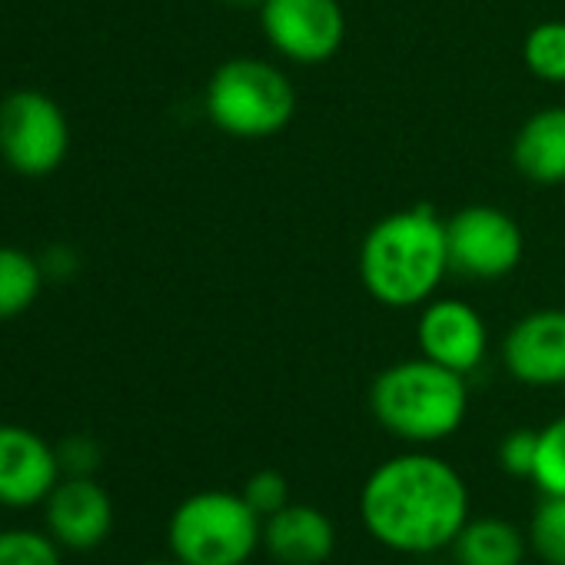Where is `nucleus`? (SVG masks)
I'll use <instances>...</instances> for the list:
<instances>
[{
  "label": "nucleus",
  "mask_w": 565,
  "mask_h": 565,
  "mask_svg": "<svg viewBox=\"0 0 565 565\" xmlns=\"http://www.w3.org/2000/svg\"><path fill=\"white\" fill-rule=\"evenodd\" d=\"M360 519L380 545L429 555L449 548L469 522V489L443 456L399 452L366 476Z\"/></svg>",
  "instance_id": "obj_1"
},
{
  "label": "nucleus",
  "mask_w": 565,
  "mask_h": 565,
  "mask_svg": "<svg viewBox=\"0 0 565 565\" xmlns=\"http://www.w3.org/2000/svg\"><path fill=\"white\" fill-rule=\"evenodd\" d=\"M449 269L446 220L426 203L386 213L360 243L363 290L390 310L429 303Z\"/></svg>",
  "instance_id": "obj_2"
},
{
  "label": "nucleus",
  "mask_w": 565,
  "mask_h": 565,
  "mask_svg": "<svg viewBox=\"0 0 565 565\" xmlns=\"http://www.w3.org/2000/svg\"><path fill=\"white\" fill-rule=\"evenodd\" d=\"M370 409L376 423L403 443L423 446L449 439L469 413L466 376L426 356L393 363L373 380Z\"/></svg>",
  "instance_id": "obj_3"
},
{
  "label": "nucleus",
  "mask_w": 565,
  "mask_h": 565,
  "mask_svg": "<svg viewBox=\"0 0 565 565\" xmlns=\"http://www.w3.org/2000/svg\"><path fill=\"white\" fill-rule=\"evenodd\" d=\"M203 110L226 137L266 140L294 124L297 87L287 71L266 57H230L213 71Z\"/></svg>",
  "instance_id": "obj_4"
},
{
  "label": "nucleus",
  "mask_w": 565,
  "mask_h": 565,
  "mask_svg": "<svg viewBox=\"0 0 565 565\" xmlns=\"http://www.w3.org/2000/svg\"><path fill=\"white\" fill-rule=\"evenodd\" d=\"M167 542L183 565H246L263 545V519L243 492L203 489L173 509Z\"/></svg>",
  "instance_id": "obj_5"
},
{
  "label": "nucleus",
  "mask_w": 565,
  "mask_h": 565,
  "mask_svg": "<svg viewBox=\"0 0 565 565\" xmlns=\"http://www.w3.org/2000/svg\"><path fill=\"white\" fill-rule=\"evenodd\" d=\"M71 153V124L57 100L18 90L0 104V157L21 177H51Z\"/></svg>",
  "instance_id": "obj_6"
},
{
  "label": "nucleus",
  "mask_w": 565,
  "mask_h": 565,
  "mask_svg": "<svg viewBox=\"0 0 565 565\" xmlns=\"http://www.w3.org/2000/svg\"><path fill=\"white\" fill-rule=\"evenodd\" d=\"M256 18L266 44L297 67H320L347 44L340 0H263Z\"/></svg>",
  "instance_id": "obj_7"
},
{
  "label": "nucleus",
  "mask_w": 565,
  "mask_h": 565,
  "mask_svg": "<svg viewBox=\"0 0 565 565\" xmlns=\"http://www.w3.org/2000/svg\"><path fill=\"white\" fill-rule=\"evenodd\" d=\"M446 243L452 273L479 282L505 279L522 263L525 249L519 223L489 203H472L452 213L446 220Z\"/></svg>",
  "instance_id": "obj_8"
},
{
  "label": "nucleus",
  "mask_w": 565,
  "mask_h": 565,
  "mask_svg": "<svg viewBox=\"0 0 565 565\" xmlns=\"http://www.w3.org/2000/svg\"><path fill=\"white\" fill-rule=\"evenodd\" d=\"M419 320H416V347L419 356L469 376L489 350V333H486V320L479 317L476 307L443 297V300H429L419 307Z\"/></svg>",
  "instance_id": "obj_9"
},
{
  "label": "nucleus",
  "mask_w": 565,
  "mask_h": 565,
  "mask_svg": "<svg viewBox=\"0 0 565 565\" xmlns=\"http://www.w3.org/2000/svg\"><path fill=\"white\" fill-rule=\"evenodd\" d=\"M502 363L522 386H565V310H532L502 340Z\"/></svg>",
  "instance_id": "obj_10"
},
{
  "label": "nucleus",
  "mask_w": 565,
  "mask_h": 565,
  "mask_svg": "<svg viewBox=\"0 0 565 565\" xmlns=\"http://www.w3.org/2000/svg\"><path fill=\"white\" fill-rule=\"evenodd\" d=\"M61 476L57 449L34 429L0 423V505L31 509L44 502Z\"/></svg>",
  "instance_id": "obj_11"
},
{
  "label": "nucleus",
  "mask_w": 565,
  "mask_h": 565,
  "mask_svg": "<svg viewBox=\"0 0 565 565\" xmlns=\"http://www.w3.org/2000/svg\"><path fill=\"white\" fill-rule=\"evenodd\" d=\"M47 525L64 548L90 552L114 529V502L90 476H71L47 495Z\"/></svg>",
  "instance_id": "obj_12"
},
{
  "label": "nucleus",
  "mask_w": 565,
  "mask_h": 565,
  "mask_svg": "<svg viewBox=\"0 0 565 565\" xmlns=\"http://www.w3.org/2000/svg\"><path fill=\"white\" fill-rule=\"evenodd\" d=\"M263 548L279 565H323L337 548V525L323 509L290 502L263 519Z\"/></svg>",
  "instance_id": "obj_13"
},
{
  "label": "nucleus",
  "mask_w": 565,
  "mask_h": 565,
  "mask_svg": "<svg viewBox=\"0 0 565 565\" xmlns=\"http://www.w3.org/2000/svg\"><path fill=\"white\" fill-rule=\"evenodd\" d=\"M512 163L539 186L565 183V107H542L525 117L512 140Z\"/></svg>",
  "instance_id": "obj_14"
},
{
  "label": "nucleus",
  "mask_w": 565,
  "mask_h": 565,
  "mask_svg": "<svg viewBox=\"0 0 565 565\" xmlns=\"http://www.w3.org/2000/svg\"><path fill=\"white\" fill-rule=\"evenodd\" d=\"M449 548L456 565H522L529 539L499 515H469Z\"/></svg>",
  "instance_id": "obj_15"
},
{
  "label": "nucleus",
  "mask_w": 565,
  "mask_h": 565,
  "mask_svg": "<svg viewBox=\"0 0 565 565\" xmlns=\"http://www.w3.org/2000/svg\"><path fill=\"white\" fill-rule=\"evenodd\" d=\"M44 282L47 276L41 269V259L18 246H0V320L28 313L38 303Z\"/></svg>",
  "instance_id": "obj_16"
},
{
  "label": "nucleus",
  "mask_w": 565,
  "mask_h": 565,
  "mask_svg": "<svg viewBox=\"0 0 565 565\" xmlns=\"http://www.w3.org/2000/svg\"><path fill=\"white\" fill-rule=\"evenodd\" d=\"M522 64L542 84H565V21H542L522 41Z\"/></svg>",
  "instance_id": "obj_17"
},
{
  "label": "nucleus",
  "mask_w": 565,
  "mask_h": 565,
  "mask_svg": "<svg viewBox=\"0 0 565 565\" xmlns=\"http://www.w3.org/2000/svg\"><path fill=\"white\" fill-rule=\"evenodd\" d=\"M529 548L545 565H565V495H542L532 509Z\"/></svg>",
  "instance_id": "obj_18"
},
{
  "label": "nucleus",
  "mask_w": 565,
  "mask_h": 565,
  "mask_svg": "<svg viewBox=\"0 0 565 565\" xmlns=\"http://www.w3.org/2000/svg\"><path fill=\"white\" fill-rule=\"evenodd\" d=\"M532 482L542 495H565V416L539 429Z\"/></svg>",
  "instance_id": "obj_19"
},
{
  "label": "nucleus",
  "mask_w": 565,
  "mask_h": 565,
  "mask_svg": "<svg viewBox=\"0 0 565 565\" xmlns=\"http://www.w3.org/2000/svg\"><path fill=\"white\" fill-rule=\"evenodd\" d=\"M0 565H61L54 539L34 529L0 532Z\"/></svg>",
  "instance_id": "obj_20"
},
{
  "label": "nucleus",
  "mask_w": 565,
  "mask_h": 565,
  "mask_svg": "<svg viewBox=\"0 0 565 565\" xmlns=\"http://www.w3.org/2000/svg\"><path fill=\"white\" fill-rule=\"evenodd\" d=\"M243 499L249 502V509L259 519H269L282 505H290V482H287V476L276 472V469H259V472H253L246 479Z\"/></svg>",
  "instance_id": "obj_21"
},
{
  "label": "nucleus",
  "mask_w": 565,
  "mask_h": 565,
  "mask_svg": "<svg viewBox=\"0 0 565 565\" xmlns=\"http://www.w3.org/2000/svg\"><path fill=\"white\" fill-rule=\"evenodd\" d=\"M535 446H539V433L535 429H512V433H505L502 443H499V452H495L502 472H509L515 479H532Z\"/></svg>",
  "instance_id": "obj_22"
},
{
  "label": "nucleus",
  "mask_w": 565,
  "mask_h": 565,
  "mask_svg": "<svg viewBox=\"0 0 565 565\" xmlns=\"http://www.w3.org/2000/svg\"><path fill=\"white\" fill-rule=\"evenodd\" d=\"M57 462L71 476H94V469L100 466V446L90 436H71L57 446Z\"/></svg>",
  "instance_id": "obj_23"
},
{
  "label": "nucleus",
  "mask_w": 565,
  "mask_h": 565,
  "mask_svg": "<svg viewBox=\"0 0 565 565\" xmlns=\"http://www.w3.org/2000/svg\"><path fill=\"white\" fill-rule=\"evenodd\" d=\"M77 266H81V256L64 243L47 246L44 256H41V269H44L47 279H71L77 273Z\"/></svg>",
  "instance_id": "obj_24"
},
{
  "label": "nucleus",
  "mask_w": 565,
  "mask_h": 565,
  "mask_svg": "<svg viewBox=\"0 0 565 565\" xmlns=\"http://www.w3.org/2000/svg\"><path fill=\"white\" fill-rule=\"evenodd\" d=\"M226 8H246V11H259L263 0H223Z\"/></svg>",
  "instance_id": "obj_25"
},
{
  "label": "nucleus",
  "mask_w": 565,
  "mask_h": 565,
  "mask_svg": "<svg viewBox=\"0 0 565 565\" xmlns=\"http://www.w3.org/2000/svg\"><path fill=\"white\" fill-rule=\"evenodd\" d=\"M147 565H183L180 558H173V562H147Z\"/></svg>",
  "instance_id": "obj_26"
}]
</instances>
